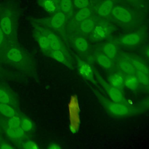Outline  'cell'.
Segmentation results:
<instances>
[{"label": "cell", "instance_id": "6", "mask_svg": "<svg viewBox=\"0 0 149 149\" xmlns=\"http://www.w3.org/2000/svg\"><path fill=\"white\" fill-rule=\"evenodd\" d=\"M112 13L116 19L122 22H129L132 19L130 13L123 8L116 7L112 9Z\"/></svg>", "mask_w": 149, "mask_h": 149}, {"label": "cell", "instance_id": "17", "mask_svg": "<svg viewBox=\"0 0 149 149\" xmlns=\"http://www.w3.org/2000/svg\"><path fill=\"white\" fill-rule=\"evenodd\" d=\"M2 31L5 34L9 35L12 32V23L9 17L6 16L2 19L0 22Z\"/></svg>", "mask_w": 149, "mask_h": 149}, {"label": "cell", "instance_id": "2", "mask_svg": "<svg viewBox=\"0 0 149 149\" xmlns=\"http://www.w3.org/2000/svg\"><path fill=\"white\" fill-rule=\"evenodd\" d=\"M78 70L80 75L88 80H92L94 76L93 69L91 65L83 61H79Z\"/></svg>", "mask_w": 149, "mask_h": 149}, {"label": "cell", "instance_id": "33", "mask_svg": "<svg viewBox=\"0 0 149 149\" xmlns=\"http://www.w3.org/2000/svg\"><path fill=\"white\" fill-rule=\"evenodd\" d=\"M0 147L2 149H12V148H13V147L9 144H2Z\"/></svg>", "mask_w": 149, "mask_h": 149}, {"label": "cell", "instance_id": "13", "mask_svg": "<svg viewBox=\"0 0 149 149\" xmlns=\"http://www.w3.org/2000/svg\"><path fill=\"white\" fill-rule=\"evenodd\" d=\"M103 51L105 55L111 58H115L118 53V49L116 45L112 43H106L103 45Z\"/></svg>", "mask_w": 149, "mask_h": 149}, {"label": "cell", "instance_id": "28", "mask_svg": "<svg viewBox=\"0 0 149 149\" xmlns=\"http://www.w3.org/2000/svg\"><path fill=\"white\" fill-rule=\"evenodd\" d=\"M21 119L17 116H12L9 120V127H16L20 126Z\"/></svg>", "mask_w": 149, "mask_h": 149}, {"label": "cell", "instance_id": "35", "mask_svg": "<svg viewBox=\"0 0 149 149\" xmlns=\"http://www.w3.org/2000/svg\"><path fill=\"white\" fill-rule=\"evenodd\" d=\"M3 38V31H2V30H1V29L0 27V45L2 43V42Z\"/></svg>", "mask_w": 149, "mask_h": 149}, {"label": "cell", "instance_id": "27", "mask_svg": "<svg viewBox=\"0 0 149 149\" xmlns=\"http://www.w3.org/2000/svg\"><path fill=\"white\" fill-rule=\"evenodd\" d=\"M20 126L24 132H29L32 129L33 124L30 120L26 118H24L21 120Z\"/></svg>", "mask_w": 149, "mask_h": 149}, {"label": "cell", "instance_id": "24", "mask_svg": "<svg viewBox=\"0 0 149 149\" xmlns=\"http://www.w3.org/2000/svg\"><path fill=\"white\" fill-rule=\"evenodd\" d=\"M91 14V11L88 8L81 9L76 15V19L79 22H82L89 17Z\"/></svg>", "mask_w": 149, "mask_h": 149}, {"label": "cell", "instance_id": "29", "mask_svg": "<svg viewBox=\"0 0 149 149\" xmlns=\"http://www.w3.org/2000/svg\"><path fill=\"white\" fill-rule=\"evenodd\" d=\"M72 6L71 0H62L61 3V9L63 12L68 11Z\"/></svg>", "mask_w": 149, "mask_h": 149}, {"label": "cell", "instance_id": "15", "mask_svg": "<svg viewBox=\"0 0 149 149\" xmlns=\"http://www.w3.org/2000/svg\"><path fill=\"white\" fill-rule=\"evenodd\" d=\"M65 21V16L62 12H59L55 14L51 19V26L54 28L61 27Z\"/></svg>", "mask_w": 149, "mask_h": 149}, {"label": "cell", "instance_id": "16", "mask_svg": "<svg viewBox=\"0 0 149 149\" xmlns=\"http://www.w3.org/2000/svg\"><path fill=\"white\" fill-rule=\"evenodd\" d=\"M37 2L48 12H54L56 8L55 0H37Z\"/></svg>", "mask_w": 149, "mask_h": 149}, {"label": "cell", "instance_id": "7", "mask_svg": "<svg viewBox=\"0 0 149 149\" xmlns=\"http://www.w3.org/2000/svg\"><path fill=\"white\" fill-rule=\"evenodd\" d=\"M141 40V37L137 33L127 34L122 37L120 41L123 45L132 46L137 44Z\"/></svg>", "mask_w": 149, "mask_h": 149}, {"label": "cell", "instance_id": "20", "mask_svg": "<svg viewBox=\"0 0 149 149\" xmlns=\"http://www.w3.org/2000/svg\"><path fill=\"white\" fill-rule=\"evenodd\" d=\"M74 44L76 49L80 52H86L87 51L89 47L87 41L80 37L75 39Z\"/></svg>", "mask_w": 149, "mask_h": 149}, {"label": "cell", "instance_id": "3", "mask_svg": "<svg viewBox=\"0 0 149 149\" xmlns=\"http://www.w3.org/2000/svg\"><path fill=\"white\" fill-rule=\"evenodd\" d=\"M92 38L94 41H101L105 39L109 33L108 28L103 24H98L95 26L93 30Z\"/></svg>", "mask_w": 149, "mask_h": 149}, {"label": "cell", "instance_id": "4", "mask_svg": "<svg viewBox=\"0 0 149 149\" xmlns=\"http://www.w3.org/2000/svg\"><path fill=\"white\" fill-rule=\"evenodd\" d=\"M123 58L129 61L133 66H134L136 72H140L149 74V68L148 66L141 60L137 58L130 56L128 55H124Z\"/></svg>", "mask_w": 149, "mask_h": 149}, {"label": "cell", "instance_id": "22", "mask_svg": "<svg viewBox=\"0 0 149 149\" xmlns=\"http://www.w3.org/2000/svg\"><path fill=\"white\" fill-rule=\"evenodd\" d=\"M51 54L52 55V56L53 57V58L54 59H55L56 61L59 62L61 63L66 65L67 61H66V58L65 57V55H64V54L63 53V52L60 50H53L52 49L51 51Z\"/></svg>", "mask_w": 149, "mask_h": 149}, {"label": "cell", "instance_id": "11", "mask_svg": "<svg viewBox=\"0 0 149 149\" xmlns=\"http://www.w3.org/2000/svg\"><path fill=\"white\" fill-rule=\"evenodd\" d=\"M95 22L92 18H87L82 21L80 29L84 34H89L93 31L95 27Z\"/></svg>", "mask_w": 149, "mask_h": 149}, {"label": "cell", "instance_id": "36", "mask_svg": "<svg viewBox=\"0 0 149 149\" xmlns=\"http://www.w3.org/2000/svg\"><path fill=\"white\" fill-rule=\"evenodd\" d=\"M145 54H146V56L149 59V47L145 49Z\"/></svg>", "mask_w": 149, "mask_h": 149}, {"label": "cell", "instance_id": "32", "mask_svg": "<svg viewBox=\"0 0 149 149\" xmlns=\"http://www.w3.org/2000/svg\"><path fill=\"white\" fill-rule=\"evenodd\" d=\"M23 148L24 149H37L38 148V147L34 142L28 141L23 144Z\"/></svg>", "mask_w": 149, "mask_h": 149}, {"label": "cell", "instance_id": "19", "mask_svg": "<svg viewBox=\"0 0 149 149\" xmlns=\"http://www.w3.org/2000/svg\"><path fill=\"white\" fill-rule=\"evenodd\" d=\"M7 57L10 61L17 63L22 59V54L19 49L12 48L7 53Z\"/></svg>", "mask_w": 149, "mask_h": 149}, {"label": "cell", "instance_id": "5", "mask_svg": "<svg viewBox=\"0 0 149 149\" xmlns=\"http://www.w3.org/2000/svg\"><path fill=\"white\" fill-rule=\"evenodd\" d=\"M107 93L113 102H123L124 101V97L120 90L117 88L112 86L108 85L106 87Z\"/></svg>", "mask_w": 149, "mask_h": 149}, {"label": "cell", "instance_id": "34", "mask_svg": "<svg viewBox=\"0 0 149 149\" xmlns=\"http://www.w3.org/2000/svg\"><path fill=\"white\" fill-rule=\"evenodd\" d=\"M48 148L49 149H60L61 147L56 144H52V145H51L50 146H49Z\"/></svg>", "mask_w": 149, "mask_h": 149}, {"label": "cell", "instance_id": "31", "mask_svg": "<svg viewBox=\"0 0 149 149\" xmlns=\"http://www.w3.org/2000/svg\"><path fill=\"white\" fill-rule=\"evenodd\" d=\"M74 5L76 7L82 9L86 8L88 5V0H74Z\"/></svg>", "mask_w": 149, "mask_h": 149}, {"label": "cell", "instance_id": "26", "mask_svg": "<svg viewBox=\"0 0 149 149\" xmlns=\"http://www.w3.org/2000/svg\"><path fill=\"white\" fill-rule=\"evenodd\" d=\"M38 43L40 48L42 49L46 50L50 48L49 41L47 36H41L38 39Z\"/></svg>", "mask_w": 149, "mask_h": 149}, {"label": "cell", "instance_id": "8", "mask_svg": "<svg viewBox=\"0 0 149 149\" xmlns=\"http://www.w3.org/2000/svg\"><path fill=\"white\" fill-rule=\"evenodd\" d=\"M119 69L127 75L135 74L136 70L132 63L127 59L122 58L118 63Z\"/></svg>", "mask_w": 149, "mask_h": 149}, {"label": "cell", "instance_id": "14", "mask_svg": "<svg viewBox=\"0 0 149 149\" xmlns=\"http://www.w3.org/2000/svg\"><path fill=\"white\" fill-rule=\"evenodd\" d=\"M113 3L111 0L105 1L98 8V12L100 16H106L108 15L112 10Z\"/></svg>", "mask_w": 149, "mask_h": 149}, {"label": "cell", "instance_id": "10", "mask_svg": "<svg viewBox=\"0 0 149 149\" xmlns=\"http://www.w3.org/2000/svg\"><path fill=\"white\" fill-rule=\"evenodd\" d=\"M109 81L111 86L121 89L124 86V77L119 73H113L109 77Z\"/></svg>", "mask_w": 149, "mask_h": 149}, {"label": "cell", "instance_id": "30", "mask_svg": "<svg viewBox=\"0 0 149 149\" xmlns=\"http://www.w3.org/2000/svg\"><path fill=\"white\" fill-rule=\"evenodd\" d=\"M10 102V99L8 94L3 90L0 89V103L8 104Z\"/></svg>", "mask_w": 149, "mask_h": 149}, {"label": "cell", "instance_id": "23", "mask_svg": "<svg viewBox=\"0 0 149 149\" xmlns=\"http://www.w3.org/2000/svg\"><path fill=\"white\" fill-rule=\"evenodd\" d=\"M0 112L5 116L11 118L15 116V111L7 104L0 103Z\"/></svg>", "mask_w": 149, "mask_h": 149}, {"label": "cell", "instance_id": "25", "mask_svg": "<svg viewBox=\"0 0 149 149\" xmlns=\"http://www.w3.org/2000/svg\"><path fill=\"white\" fill-rule=\"evenodd\" d=\"M134 75L137 77L140 84L145 86L149 85V74L143 72H136Z\"/></svg>", "mask_w": 149, "mask_h": 149}, {"label": "cell", "instance_id": "12", "mask_svg": "<svg viewBox=\"0 0 149 149\" xmlns=\"http://www.w3.org/2000/svg\"><path fill=\"white\" fill-rule=\"evenodd\" d=\"M96 59L98 65L105 69H110L113 65L112 59L105 54L97 55Z\"/></svg>", "mask_w": 149, "mask_h": 149}, {"label": "cell", "instance_id": "18", "mask_svg": "<svg viewBox=\"0 0 149 149\" xmlns=\"http://www.w3.org/2000/svg\"><path fill=\"white\" fill-rule=\"evenodd\" d=\"M47 37L49 41L50 48L53 50H61L62 48V44L58 37L53 33H49Z\"/></svg>", "mask_w": 149, "mask_h": 149}, {"label": "cell", "instance_id": "1", "mask_svg": "<svg viewBox=\"0 0 149 149\" xmlns=\"http://www.w3.org/2000/svg\"><path fill=\"white\" fill-rule=\"evenodd\" d=\"M107 108L111 113L116 116H125L130 112L129 107L122 102L109 103Z\"/></svg>", "mask_w": 149, "mask_h": 149}, {"label": "cell", "instance_id": "9", "mask_svg": "<svg viewBox=\"0 0 149 149\" xmlns=\"http://www.w3.org/2000/svg\"><path fill=\"white\" fill-rule=\"evenodd\" d=\"M139 85V81L134 74L127 75L125 78H124V86L127 89L132 91L137 90Z\"/></svg>", "mask_w": 149, "mask_h": 149}, {"label": "cell", "instance_id": "21", "mask_svg": "<svg viewBox=\"0 0 149 149\" xmlns=\"http://www.w3.org/2000/svg\"><path fill=\"white\" fill-rule=\"evenodd\" d=\"M6 133L8 136L12 139H19L24 135V131L20 126L16 127H9Z\"/></svg>", "mask_w": 149, "mask_h": 149}]
</instances>
